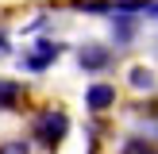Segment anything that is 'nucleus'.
<instances>
[{
  "instance_id": "1",
  "label": "nucleus",
  "mask_w": 158,
  "mask_h": 154,
  "mask_svg": "<svg viewBox=\"0 0 158 154\" xmlns=\"http://www.w3.org/2000/svg\"><path fill=\"white\" fill-rule=\"evenodd\" d=\"M69 135V112L62 104H43L31 116V143L43 146L46 154H54Z\"/></svg>"
},
{
  "instance_id": "2",
  "label": "nucleus",
  "mask_w": 158,
  "mask_h": 154,
  "mask_svg": "<svg viewBox=\"0 0 158 154\" xmlns=\"http://www.w3.org/2000/svg\"><path fill=\"white\" fill-rule=\"evenodd\" d=\"M62 50H66V46H62L58 38H50V35H35V38L19 50V66L27 69V73H46L50 66H58Z\"/></svg>"
},
{
  "instance_id": "3",
  "label": "nucleus",
  "mask_w": 158,
  "mask_h": 154,
  "mask_svg": "<svg viewBox=\"0 0 158 154\" xmlns=\"http://www.w3.org/2000/svg\"><path fill=\"white\" fill-rule=\"evenodd\" d=\"M77 69H85V73H108V69L116 66V50L108 43H100V38H85V43H77Z\"/></svg>"
},
{
  "instance_id": "4",
  "label": "nucleus",
  "mask_w": 158,
  "mask_h": 154,
  "mask_svg": "<svg viewBox=\"0 0 158 154\" xmlns=\"http://www.w3.org/2000/svg\"><path fill=\"white\" fill-rule=\"evenodd\" d=\"M116 104H120V89H116V81H93L89 89H85V108H89L93 116L116 112Z\"/></svg>"
},
{
  "instance_id": "5",
  "label": "nucleus",
  "mask_w": 158,
  "mask_h": 154,
  "mask_svg": "<svg viewBox=\"0 0 158 154\" xmlns=\"http://www.w3.org/2000/svg\"><path fill=\"white\" fill-rule=\"evenodd\" d=\"M139 19L143 15H108L112 31H108V46L112 50H127L139 43Z\"/></svg>"
},
{
  "instance_id": "6",
  "label": "nucleus",
  "mask_w": 158,
  "mask_h": 154,
  "mask_svg": "<svg viewBox=\"0 0 158 154\" xmlns=\"http://www.w3.org/2000/svg\"><path fill=\"white\" fill-rule=\"evenodd\" d=\"M123 85H127L135 96H154V89H158V69L147 66V62H131V66L123 69Z\"/></svg>"
},
{
  "instance_id": "7",
  "label": "nucleus",
  "mask_w": 158,
  "mask_h": 154,
  "mask_svg": "<svg viewBox=\"0 0 158 154\" xmlns=\"http://www.w3.org/2000/svg\"><path fill=\"white\" fill-rule=\"evenodd\" d=\"M23 104H27V89H23V81H15V77H0V112H23Z\"/></svg>"
},
{
  "instance_id": "8",
  "label": "nucleus",
  "mask_w": 158,
  "mask_h": 154,
  "mask_svg": "<svg viewBox=\"0 0 158 154\" xmlns=\"http://www.w3.org/2000/svg\"><path fill=\"white\" fill-rule=\"evenodd\" d=\"M116 154H158V143L151 135H143V131H135V135H123L120 139Z\"/></svg>"
},
{
  "instance_id": "9",
  "label": "nucleus",
  "mask_w": 158,
  "mask_h": 154,
  "mask_svg": "<svg viewBox=\"0 0 158 154\" xmlns=\"http://www.w3.org/2000/svg\"><path fill=\"white\" fill-rule=\"evenodd\" d=\"M31 139H23V135H12V139H4L0 143V154H31Z\"/></svg>"
},
{
  "instance_id": "10",
  "label": "nucleus",
  "mask_w": 158,
  "mask_h": 154,
  "mask_svg": "<svg viewBox=\"0 0 158 154\" xmlns=\"http://www.w3.org/2000/svg\"><path fill=\"white\" fill-rule=\"evenodd\" d=\"M8 54H12V38L0 31V58H8Z\"/></svg>"
},
{
  "instance_id": "11",
  "label": "nucleus",
  "mask_w": 158,
  "mask_h": 154,
  "mask_svg": "<svg viewBox=\"0 0 158 154\" xmlns=\"http://www.w3.org/2000/svg\"><path fill=\"white\" fill-rule=\"evenodd\" d=\"M154 123H158V120H154Z\"/></svg>"
}]
</instances>
